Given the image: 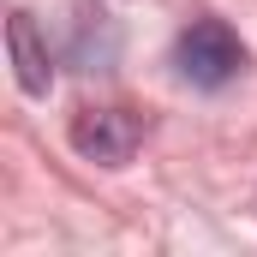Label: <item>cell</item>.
I'll return each instance as SVG.
<instances>
[{"label": "cell", "mask_w": 257, "mask_h": 257, "mask_svg": "<svg viewBox=\"0 0 257 257\" xmlns=\"http://www.w3.org/2000/svg\"><path fill=\"white\" fill-rule=\"evenodd\" d=\"M72 36H78V60H84V72H102V66L120 54V30H108V36L96 42V36H90V18H78Z\"/></svg>", "instance_id": "4"}, {"label": "cell", "mask_w": 257, "mask_h": 257, "mask_svg": "<svg viewBox=\"0 0 257 257\" xmlns=\"http://www.w3.org/2000/svg\"><path fill=\"white\" fill-rule=\"evenodd\" d=\"M144 144V120L132 108H84L72 114V150L96 168H126Z\"/></svg>", "instance_id": "2"}, {"label": "cell", "mask_w": 257, "mask_h": 257, "mask_svg": "<svg viewBox=\"0 0 257 257\" xmlns=\"http://www.w3.org/2000/svg\"><path fill=\"white\" fill-rule=\"evenodd\" d=\"M6 48H12V66H18V90H24V96H48L54 66H48V48H42L30 12H12V18H6Z\"/></svg>", "instance_id": "3"}, {"label": "cell", "mask_w": 257, "mask_h": 257, "mask_svg": "<svg viewBox=\"0 0 257 257\" xmlns=\"http://www.w3.org/2000/svg\"><path fill=\"white\" fill-rule=\"evenodd\" d=\"M174 66H180V78L192 90H221V84L239 78L245 48H239V36L221 18H197L192 30H180V42H174Z\"/></svg>", "instance_id": "1"}]
</instances>
